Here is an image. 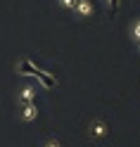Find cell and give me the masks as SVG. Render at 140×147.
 Segmentation results:
<instances>
[{"mask_svg": "<svg viewBox=\"0 0 140 147\" xmlns=\"http://www.w3.org/2000/svg\"><path fill=\"white\" fill-rule=\"evenodd\" d=\"M88 135L93 138V140H102V138H107V135H109V123L105 121V119L95 116V119L88 123Z\"/></svg>", "mask_w": 140, "mask_h": 147, "instance_id": "1", "label": "cell"}, {"mask_svg": "<svg viewBox=\"0 0 140 147\" xmlns=\"http://www.w3.org/2000/svg\"><path fill=\"white\" fill-rule=\"evenodd\" d=\"M138 52H140V40H138Z\"/></svg>", "mask_w": 140, "mask_h": 147, "instance_id": "8", "label": "cell"}, {"mask_svg": "<svg viewBox=\"0 0 140 147\" xmlns=\"http://www.w3.org/2000/svg\"><path fill=\"white\" fill-rule=\"evenodd\" d=\"M74 12L78 17H90L93 14V5L90 0H76V7H74Z\"/></svg>", "mask_w": 140, "mask_h": 147, "instance_id": "4", "label": "cell"}, {"mask_svg": "<svg viewBox=\"0 0 140 147\" xmlns=\"http://www.w3.org/2000/svg\"><path fill=\"white\" fill-rule=\"evenodd\" d=\"M36 97H38V88H36V86H24V88L19 90V95H17L19 105H26V102H36Z\"/></svg>", "mask_w": 140, "mask_h": 147, "instance_id": "3", "label": "cell"}, {"mask_svg": "<svg viewBox=\"0 0 140 147\" xmlns=\"http://www.w3.org/2000/svg\"><path fill=\"white\" fill-rule=\"evenodd\" d=\"M38 119V102H26L19 107V121L24 123H31Z\"/></svg>", "mask_w": 140, "mask_h": 147, "instance_id": "2", "label": "cell"}, {"mask_svg": "<svg viewBox=\"0 0 140 147\" xmlns=\"http://www.w3.org/2000/svg\"><path fill=\"white\" fill-rule=\"evenodd\" d=\"M43 147H62V142L57 140V138H48V140L43 142Z\"/></svg>", "mask_w": 140, "mask_h": 147, "instance_id": "7", "label": "cell"}, {"mask_svg": "<svg viewBox=\"0 0 140 147\" xmlns=\"http://www.w3.org/2000/svg\"><path fill=\"white\" fill-rule=\"evenodd\" d=\"M131 36H133V40H135V43L140 40V19H138L133 26H131Z\"/></svg>", "mask_w": 140, "mask_h": 147, "instance_id": "6", "label": "cell"}, {"mask_svg": "<svg viewBox=\"0 0 140 147\" xmlns=\"http://www.w3.org/2000/svg\"><path fill=\"white\" fill-rule=\"evenodd\" d=\"M57 5L62 7V10H71V12H74V7H76V0H57Z\"/></svg>", "mask_w": 140, "mask_h": 147, "instance_id": "5", "label": "cell"}]
</instances>
